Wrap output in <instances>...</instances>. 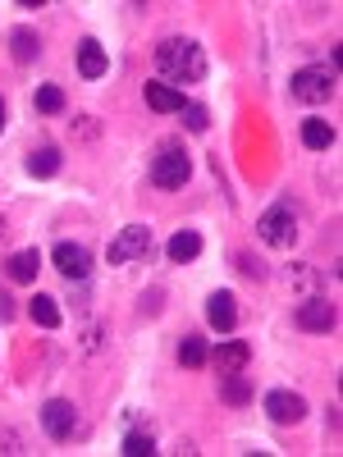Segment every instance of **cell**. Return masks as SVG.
<instances>
[{
  "mask_svg": "<svg viewBox=\"0 0 343 457\" xmlns=\"http://www.w3.org/2000/svg\"><path fill=\"white\" fill-rule=\"evenodd\" d=\"M156 73H161V83L183 92L193 83H206L211 60H206V51L193 42V37H161L156 42Z\"/></svg>",
  "mask_w": 343,
  "mask_h": 457,
  "instance_id": "1",
  "label": "cell"
},
{
  "mask_svg": "<svg viewBox=\"0 0 343 457\" xmlns=\"http://www.w3.org/2000/svg\"><path fill=\"white\" fill-rule=\"evenodd\" d=\"M334 92H339V69L330 64H302L289 79V96L302 105H325Z\"/></svg>",
  "mask_w": 343,
  "mask_h": 457,
  "instance_id": "2",
  "label": "cell"
},
{
  "mask_svg": "<svg viewBox=\"0 0 343 457\" xmlns=\"http://www.w3.org/2000/svg\"><path fill=\"white\" fill-rule=\"evenodd\" d=\"M256 238L265 247H275V252H289L297 243V211H293V202H275L271 211H261Z\"/></svg>",
  "mask_w": 343,
  "mask_h": 457,
  "instance_id": "3",
  "label": "cell"
},
{
  "mask_svg": "<svg viewBox=\"0 0 343 457\" xmlns=\"http://www.w3.org/2000/svg\"><path fill=\"white\" fill-rule=\"evenodd\" d=\"M193 179V156L179 146V142H161V156L151 161V183L161 187V193H174Z\"/></svg>",
  "mask_w": 343,
  "mask_h": 457,
  "instance_id": "4",
  "label": "cell"
},
{
  "mask_svg": "<svg viewBox=\"0 0 343 457\" xmlns=\"http://www.w3.org/2000/svg\"><path fill=\"white\" fill-rule=\"evenodd\" d=\"M151 252V228L146 224H129V228H120L114 234V243L105 247V261L110 265H133V261H142Z\"/></svg>",
  "mask_w": 343,
  "mask_h": 457,
  "instance_id": "5",
  "label": "cell"
},
{
  "mask_svg": "<svg viewBox=\"0 0 343 457\" xmlns=\"http://www.w3.org/2000/svg\"><path fill=\"white\" fill-rule=\"evenodd\" d=\"M42 430L55 444H69L73 435H79V407H73L69 398H46L42 403Z\"/></svg>",
  "mask_w": 343,
  "mask_h": 457,
  "instance_id": "6",
  "label": "cell"
},
{
  "mask_svg": "<svg viewBox=\"0 0 343 457\" xmlns=\"http://www.w3.org/2000/svg\"><path fill=\"white\" fill-rule=\"evenodd\" d=\"M51 265L69 284H88L92 279V252L83 243H55L51 247Z\"/></svg>",
  "mask_w": 343,
  "mask_h": 457,
  "instance_id": "7",
  "label": "cell"
},
{
  "mask_svg": "<svg viewBox=\"0 0 343 457\" xmlns=\"http://www.w3.org/2000/svg\"><path fill=\"white\" fill-rule=\"evenodd\" d=\"M261 411L271 416L275 426H297L302 416H307V398L293 394V389H271V394L261 398Z\"/></svg>",
  "mask_w": 343,
  "mask_h": 457,
  "instance_id": "8",
  "label": "cell"
},
{
  "mask_svg": "<svg viewBox=\"0 0 343 457\" xmlns=\"http://www.w3.org/2000/svg\"><path fill=\"white\" fill-rule=\"evenodd\" d=\"M247 361H252V343H247V338H224L215 353H206V366H215L220 379H224V375H243Z\"/></svg>",
  "mask_w": 343,
  "mask_h": 457,
  "instance_id": "9",
  "label": "cell"
},
{
  "mask_svg": "<svg viewBox=\"0 0 343 457\" xmlns=\"http://www.w3.org/2000/svg\"><path fill=\"white\" fill-rule=\"evenodd\" d=\"M297 329H307V334H330L334 325H339V307H334V302L330 297H307V302H302V307H297Z\"/></svg>",
  "mask_w": 343,
  "mask_h": 457,
  "instance_id": "10",
  "label": "cell"
},
{
  "mask_svg": "<svg viewBox=\"0 0 343 457\" xmlns=\"http://www.w3.org/2000/svg\"><path fill=\"white\" fill-rule=\"evenodd\" d=\"M120 453L124 457H151V453H156V426H151L146 416H124Z\"/></svg>",
  "mask_w": 343,
  "mask_h": 457,
  "instance_id": "11",
  "label": "cell"
},
{
  "mask_svg": "<svg viewBox=\"0 0 343 457\" xmlns=\"http://www.w3.org/2000/svg\"><path fill=\"white\" fill-rule=\"evenodd\" d=\"M206 320H211V329H220V334H234V325H238V297L229 293V288H215V293L206 297Z\"/></svg>",
  "mask_w": 343,
  "mask_h": 457,
  "instance_id": "12",
  "label": "cell"
},
{
  "mask_svg": "<svg viewBox=\"0 0 343 457\" xmlns=\"http://www.w3.org/2000/svg\"><path fill=\"white\" fill-rule=\"evenodd\" d=\"M79 73L88 83H96V79L110 73V55H105V46L96 42V37H83V42H79Z\"/></svg>",
  "mask_w": 343,
  "mask_h": 457,
  "instance_id": "13",
  "label": "cell"
},
{
  "mask_svg": "<svg viewBox=\"0 0 343 457\" xmlns=\"http://www.w3.org/2000/svg\"><path fill=\"white\" fill-rule=\"evenodd\" d=\"M202 234H197V228H179V234L165 243V256H170V265H193L197 256H202Z\"/></svg>",
  "mask_w": 343,
  "mask_h": 457,
  "instance_id": "14",
  "label": "cell"
},
{
  "mask_svg": "<svg viewBox=\"0 0 343 457\" xmlns=\"http://www.w3.org/2000/svg\"><path fill=\"white\" fill-rule=\"evenodd\" d=\"M142 96H146V105L156 110V114H179V110L188 105V96H183L179 87H170V83H146Z\"/></svg>",
  "mask_w": 343,
  "mask_h": 457,
  "instance_id": "15",
  "label": "cell"
},
{
  "mask_svg": "<svg viewBox=\"0 0 343 457\" xmlns=\"http://www.w3.org/2000/svg\"><path fill=\"white\" fill-rule=\"evenodd\" d=\"M60 165H64L60 146H32V151H28V161H23V170H28L32 179H55Z\"/></svg>",
  "mask_w": 343,
  "mask_h": 457,
  "instance_id": "16",
  "label": "cell"
},
{
  "mask_svg": "<svg viewBox=\"0 0 343 457\" xmlns=\"http://www.w3.org/2000/svg\"><path fill=\"white\" fill-rule=\"evenodd\" d=\"M37 270H42V252H37V247H23V252H14L5 261V275L14 284H37Z\"/></svg>",
  "mask_w": 343,
  "mask_h": 457,
  "instance_id": "17",
  "label": "cell"
},
{
  "mask_svg": "<svg viewBox=\"0 0 343 457\" xmlns=\"http://www.w3.org/2000/svg\"><path fill=\"white\" fill-rule=\"evenodd\" d=\"M10 55H14V64H32L37 55H42V32L37 28H14L10 32Z\"/></svg>",
  "mask_w": 343,
  "mask_h": 457,
  "instance_id": "18",
  "label": "cell"
},
{
  "mask_svg": "<svg viewBox=\"0 0 343 457\" xmlns=\"http://www.w3.org/2000/svg\"><path fill=\"white\" fill-rule=\"evenodd\" d=\"M28 316H32V325H42V329H60V320H64L60 302H55L51 293H37V297H28Z\"/></svg>",
  "mask_w": 343,
  "mask_h": 457,
  "instance_id": "19",
  "label": "cell"
},
{
  "mask_svg": "<svg viewBox=\"0 0 343 457\" xmlns=\"http://www.w3.org/2000/svg\"><path fill=\"white\" fill-rule=\"evenodd\" d=\"M334 142H339V133L330 120H302V146L307 151H330Z\"/></svg>",
  "mask_w": 343,
  "mask_h": 457,
  "instance_id": "20",
  "label": "cell"
},
{
  "mask_svg": "<svg viewBox=\"0 0 343 457\" xmlns=\"http://www.w3.org/2000/svg\"><path fill=\"white\" fill-rule=\"evenodd\" d=\"M284 284H289V288H302L307 297H316V293H321V275H316V265H307V261L284 265Z\"/></svg>",
  "mask_w": 343,
  "mask_h": 457,
  "instance_id": "21",
  "label": "cell"
},
{
  "mask_svg": "<svg viewBox=\"0 0 343 457\" xmlns=\"http://www.w3.org/2000/svg\"><path fill=\"white\" fill-rule=\"evenodd\" d=\"M220 403H229V407H247V403H252V379H247V370L220 379Z\"/></svg>",
  "mask_w": 343,
  "mask_h": 457,
  "instance_id": "22",
  "label": "cell"
},
{
  "mask_svg": "<svg viewBox=\"0 0 343 457\" xmlns=\"http://www.w3.org/2000/svg\"><path fill=\"white\" fill-rule=\"evenodd\" d=\"M206 338L202 334H183V343H179V366L183 370H202L206 366Z\"/></svg>",
  "mask_w": 343,
  "mask_h": 457,
  "instance_id": "23",
  "label": "cell"
},
{
  "mask_svg": "<svg viewBox=\"0 0 343 457\" xmlns=\"http://www.w3.org/2000/svg\"><path fill=\"white\" fill-rule=\"evenodd\" d=\"M32 105H37V114H64V87H55V83H42L37 87V96H32Z\"/></svg>",
  "mask_w": 343,
  "mask_h": 457,
  "instance_id": "24",
  "label": "cell"
},
{
  "mask_svg": "<svg viewBox=\"0 0 343 457\" xmlns=\"http://www.w3.org/2000/svg\"><path fill=\"white\" fill-rule=\"evenodd\" d=\"M179 120H183L188 133H206V129H211V110H206L202 101H188V105L179 110Z\"/></svg>",
  "mask_w": 343,
  "mask_h": 457,
  "instance_id": "25",
  "label": "cell"
},
{
  "mask_svg": "<svg viewBox=\"0 0 343 457\" xmlns=\"http://www.w3.org/2000/svg\"><path fill=\"white\" fill-rule=\"evenodd\" d=\"M234 265H238V275H247V279H265V261L252 256V252H238Z\"/></svg>",
  "mask_w": 343,
  "mask_h": 457,
  "instance_id": "26",
  "label": "cell"
},
{
  "mask_svg": "<svg viewBox=\"0 0 343 457\" xmlns=\"http://www.w3.org/2000/svg\"><path fill=\"white\" fill-rule=\"evenodd\" d=\"M105 348V329L101 325H83V353H101Z\"/></svg>",
  "mask_w": 343,
  "mask_h": 457,
  "instance_id": "27",
  "label": "cell"
},
{
  "mask_svg": "<svg viewBox=\"0 0 343 457\" xmlns=\"http://www.w3.org/2000/svg\"><path fill=\"white\" fill-rule=\"evenodd\" d=\"M14 316H19V302L10 297V288H5V284H0V325H10Z\"/></svg>",
  "mask_w": 343,
  "mask_h": 457,
  "instance_id": "28",
  "label": "cell"
},
{
  "mask_svg": "<svg viewBox=\"0 0 343 457\" xmlns=\"http://www.w3.org/2000/svg\"><path fill=\"white\" fill-rule=\"evenodd\" d=\"M142 312H151V316L161 312V288H151V293H142Z\"/></svg>",
  "mask_w": 343,
  "mask_h": 457,
  "instance_id": "29",
  "label": "cell"
},
{
  "mask_svg": "<svg viewBox=\"0 0 343 457\" xmlns=\"http://www.w3.org/2000/svg\"><path fill=\"white\" fill-rule=\"evenodd\" d=\"M325 430H330V435H339V407H334V403L325 407Z\"/></svg>",
  "mask_w": 343,
  "mask_h": 457,
  "instance_id": "30",
  "label": "cell"
},
{
  "mask_svg": "<svg viewBox=\"0 0 343 457\" xmlns=\"http://www.w3.org/2000/svg\"><path fill=\"white\" fill-rule=\"evenodd\" d=\"M5 120H10V110H5V101H0V133H5Z\"/></svg>",
  "mask_w": 343,
  "mask_h": 457,
  "instance_id": "31",
  "label": "cell"
},
{
  "mask_svg": "<svg viewBox=\"0 0 343 457\" xmlns=\"http://www.w3.org/2000/svg\"><path fill=\"white\" fill-rule=\"evenodd\" d=\"M10 238V224H5V215H0V243H5Z\"/></svg>",
  "mask_w": 343,
  "mask_h": 457,
  "instance_id": "32",
  "label": "cell"
}]
</instances>
